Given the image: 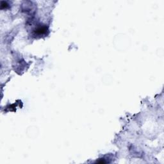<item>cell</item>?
<instances>
[{"instance_id": "obj_1", "label": "cell", "mask_w": 164, "mask_h": 164, "mask_svg": "<svg viewBox=\"0 0 164 164\" xmlns=\"http://www.w3.org/2000/svg\"><path fill=\"white\" fill-rule=\"evenodd\" d=\"M48 31L47 30V28L45 26H40V27H38L37 28H36L34 32L35 33V35L37 34V35H43L45 33V32Z\"/></svg>"}]
</instances>
